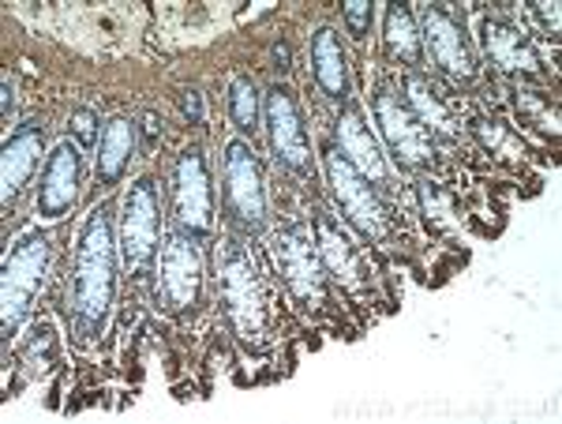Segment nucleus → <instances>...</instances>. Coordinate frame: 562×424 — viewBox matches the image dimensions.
<instances>
[{
    "label": "nucleus",
    "mask_w": 562,
    "mask_h": 424,
    "mask_svg": "<svg viewBox=\"0 0 562 424\" xmlns=\"http://www.w3.org/2000/svg\"><path fill=\"white\" fill-rule=\"evenodd\" d=\"M42 147H45V124L42 121H26L8 135L4 166H0V196H4V207L26 188V180H31L34 166H38V158H42Z\"/></svg>",
    "instance_id": "obj_16"
},
{
    "label": "nucleus",
    "mask_w": 562,
    "mask_h": 424,
    "mask_svg": "<svg viewBox=\"0 0 562 424\" xmlns=\"http://www.w3.org/2000/svg\"><path fill=\"white\" fill-rule=\"evenodd\" d=\"M375 116L383 124V135L394 150V158L402 161L405 169H428L435 166V140L431 132L420 124L409 105L394 94L390 83H379L375 87Z\"/></svg>",
    "instance_id": "obj_10"
},
{
    "label": "nucleus",
    "mask_w": 562,
    "mask_h": 424,
    "mask_svg": "<svg viewBox=\"0 0 562 424\" xmlns=\"http://www.w3.org/2000/svg\"><path fill=\"white\" fill-rule=\"evenodd\" d=\"M222 188H225V207H229L233 222L248 233H262V225H267V188H262L259 158L251 155V147L244 140H233L229 147H225Z\"/></svg>",
    "instance_id": "obj_7"
},
{
    "label": "nucleus",
    "mask_w": 562,
    "mask_h": 424,
    "mask_svg": "<svg viewBox=\"0 0 562 424\" xmlns=\"http://www.w3.org/2000/svg\"><path fill=\"white\" fill-rule=\"evenodd\" d=\"M338 150L352 161V169H357L360 177L368 180L375 192H390V185H394V174H390L386 166V155L383 147L375 143V135L364 124V113H360L357 102H346V110L338 113Z\"/></svg>",
    "instance_id": "obj_13"
},
{
    "label": "nucleus",
    "mask_w": 562,
    "mask_h": 424,
    "mask_svg": "<svg viewBox=\"0 0 562 424\" xmlns=\"http://www.w3.org/2000/svg\"><path fill=\"white\" fill-rule=\"evenodd\" d=\"M420 200H424V211H428V219L442 222V225L454 222V219H450V214H454V211H450V200L431 185V180H420Z\"/></svg>",
    "instance_id": "obj_25"
},
{
    "label": "nucleus",
    "mask_w": 562,
    "mask_h": 424,
    "mask_svg": "<svg viewBox=\"0 0 562 424\" xmlns=\"http://www.w3.org/2000/svg\"><path fill=\"white\" fill-rule=\"evenodd\" d=\"M323 166H326V180H330V188H334V196H338L341 214L349 219V225H357L368 241H386L390 219H386V207L379 200L375 188L352 169V161L341 155V150H326Z\"/></svg>",
    "instance_id": "obj_8"
},
{
    "label": "nucleus",
    "mask_w": 562,
    "mask_h": 424,
    "mask_svg": "<svg viewBox=\"0 0 562 424\" xmlns=\"http://www.w3.org/2000/svg\"><path fill=\"white\" fill-rule=\"evenodd\" d=\"M424 42H428L435 65L442 71H450L461 83H473L476 79V60H473V49L469 42L461 38V26L447 8L431 4L424 8Z\"/></svg>",
    "instance_id": "obj_15"
},
{
    "label": "nucleus",
    "mask_w": 562,
    "mask_h": 424,
    "mask_svg": "<svg viewBox=\"0 0 562 424\" xmlns=\"http://www.w3.org/2000/svg\"><path fill=\"white\" fill-rule=\"evenodd\" d=\"M484 49H487V57H492L503 71H510V76H525V79L540 76L537 49H532V42L525 38L514 23L484 20Z\"/></svg>",
    "instance_id": "obj_17"
},
{
    "label": "nucleus",
    "mask_w": 562,
    "mask_h": 424,
    "mask_svg": "<svg viewBox=\"0 0 562 424\" xmlns=\"http://www.w3.org/2000/svg\"><path fill=\"white\" fill-rule=\"evenodd\" d=\"M135 155V124L128 116H113V121L102 129V140H98V185H102V192H109L113 185H121L124 169H128V161Z\"/></svg>",
    "instance_id": "obj_19"
},
{
    "label": "nucleus",
    "mask_w": 562,
    "mask_h": 424,
    "mask_svg": "<svg viewBox=\"0 0 562 424\" xmlns=\"http://www.w3.org/2000/svg\"><path fill=\"white\" fill-rule=\"evenodd\" d=\"M312 68H315V83L326 98L334 102H349L352 83H349V60L346 49H341V38L330 31V26H319L312 42Z\"/></svg>",
    "instance_id": "obj_18"
},
{
    "label": "nucleus",
    "mask_w": 562,
    "mask_h": 424,
    "mask_svg": "<svg viewBox=\"0 0 562 424\" xmlns=\"http://www.w3.org/2000/svg\"><path fill=\"white\" fill-rule=\"evenodd\" d=\"M116 267H121V245L113 233V207L98 203L90 207L83 230H79L76 270H71L68 286V315L83 346H94L105 335L116 297Z\"/></svg>",
    "instance_id": "obj_1"
},
{
    "label": "nucleus",
    "mask_w": 562,
    "mask_h": 424,
    "mask_svg": "<svg viewBox=\"0 0 562 424\" xmlns=\"http://www.w3.org/2000/svg\"><path fill=\"white\" fill-rule=\"evenodd\" d=\"M537 12H540V20L551 26V34H559V4H548V0H540Z\"/></svg>",
    "instance_id": "obj_29"
},
{
    "label": "nucleus",
    "mask_w": 562,
    "mask_h": 424,
    "mask_svg": "<svg viewBox=\"0 0 562 424\" xmlns=\"http://www.w3.org/2000/svg\"><path fill=\"white\" fill-rule=\"evenodd\" d=\"M315 245H319V256H323V267L326 275L338 278V286L360 301L371 297V278L364 275V264H360V252L352 245V237L341 230V222L334 219L326 207L315 211Z\"/></svg>",
    "instance_id": "obj_12"
},
{
    "label": "nucleus",
    "mask_w": 562,
    "mask_h": 424,
    "mask_svg": "<svg viewBox=\"0 0 562 424\" xmlns=\"http://www.w3.org/2000/svg\"><path fill=\"white\" fill-rule=\"evenodd\" d=\"M94 113L90 110H76L71 113V129H76V135H79V143H94L98 140V129H94Z\"/></svg>",
    "instance_id": "obj_27"
},
{
    "label": "nucleus",
    "mask_w": 562,
    "mask_h": 424,
    "mask_svg": "<svg viewBox=\"0 0 562 424\" xmlns=\"http://www.w3.org/2000/svg\"><path fill=\"white\" fill-rule=\"evenodd\" d=\"M518 110H521L525 121H532V124H540L543 132L559 135V110L548 102V98H540L537 90H521V94H518Z\"/></svg>",
    "instance_id": "obj_23"
},
{
    "label": "nucleus",
    "mask_w": 562,
    "mask_h": 424,
    "mask_svg": "<svg viewBox=\"0 0 562 424\" xmlns=\"http://www.w3.org/2000/svg\"><path fill=\"white\" fill-rule=\"evenodd\" d=\"M405 94H409V110L420 116V124L428 132H435L439 140H454L458 129H454V116H450L447 102L439 98V90H435L428 79L420 76V71H409L405 76Z\"/></svg>",
    "instance_id": "obj_20"
},
{
    "label": "nucleus",
    "mask_w": 562,
    "mask_h": 424,
    "mask_svg": "<svg viewBox=\"0 0 562 424\" xmlns=\"http://www.w3.org/2000/svg\"><path fill=\"white\" fill-rule=\"evenodd\" d=\"M229 113H233V124H237L244 135L259 132V90L251 79H237V83L229 87Z\"/></svg>",
    "instance_id": "obj_22"
},
{
    "label": "nucleus",
    "mask_w": 562,
    "mask_h": 424,
    "mask_svg": "<svg viewBox=\"0 0 562 424\" xmlns=\"http://www.w3.org/2000/svg\"><path fill=\"white\" fill-rule=\"evenodd\" d=\"M199 293H203V252H199V241L177 230L161 248V297L173 315H192Z\"/></svg>",
    "instance_id": "obj_11"
},
{
    "label": "nucleus",
    "mask_w": 562,
    "mask_h": 424,
    "mask_svg": "<svg viewBox=\"0 0 562 424\" xmlns=\"http://www.w3.org/2000/svg\"><path fill=\"white\" fill-rule=\"evenodd\" d=\"M262 121H267L270 135V150L289 174L296 177H312L315 161H312V143H307L301 110H296V98L289 87H270L267 102H262Z\"/></svg>",
    "instance_id": "obj_9"
},
{
    "label": "nucleus",
    "mask_w": 562,
    "mask_h": 424,
    "mask_svg": "<svg viewBox=\"0 0 562 424\" xmlns=\"http://www.w3.org/2000/svg\"><path fill=\"white\" fill-rule=\"evenodd\" d=\"M12 113V79H4V116Z\"/></svg>",
    "instance_id": "obj_30"
},
{
    "label": "nucleus",
    "mask_w": 562,
    "mask_h": 424,
    "mask_svg": "<svg viewBox=\"0 0 562 424\" xmlns=\"http://www.w3.org/2000/svg\"><path fill=\"white\" fill-rule=\"evenodd\" d=\"M76 200H79V143L65 140L45 158L34 211H38L42 222H57L76 207Z\"/></svg>",
    "instance_id": "obj_14"
},
{
    "label": "nucleus",
    "mask_w": 562,
    "mask_h": 424,
    "mask_svg": "<svg viewBox=\"0 0 562 424\" xmlns=\"http://www.w3.org/2000/svg\"><path fill=\"white\" fill-rule=\"evenodd\" d=\"M383 38H386V53L394 60L409 68L424 65V38L416 31V20L405 4H390L386 8V26H383Z\"/></svg>",
    "instance_id": "obj_21"
},
{
    "label": "nucleus",
    "mask_w": 562,
    "mask_h": 424,
    "mask_svg": "<svg viewBox=\"0 0 562 424\" xmlns=\"http://www.w3.org/2000/svg\"><path fill=\"white\" fill-rule=\"evenodd\" d=\"M158 230H161V207H158V185L150 177H139L124 196L121 214V267L128 278H147L154 259H158Z\"/></svg>",
    "instance_id": "obj_4"
},
{
    "label": "nucleus",
    "mask_w": 562,
    "mask_h": 424,
    "mask_svg": "<svg viewBox=\"0 0 562 424\" xmlns=\"http://www.w3.org/2000/svg\"><path fill=\"white\" fill-rule=\"evenodd\" d=\"M341 15H346V26L352 38H364L368 26H371V4H364V0H352V4L341 8Z\"/></svg>",
    "instance_id": "obj_26"
},
{
    "label": "nucleus",
    "mask_w": 562,
    "mask_h": 424,
    "mask_svg": "<svg viewBox=\"0 0 562 424\" xmlns=\"http://www.w3.org/2000/svg\"><path fill=\"white\" fill-rule=\"evenodd\" d=\"M473 132L480 135V143H484V147H492V150H498V155H506V158H518L521 150H525L521 143L503 129V124H492V121H473Z\"/></svg>",
    "instance_id": "obj_24"
},
{
    "label": "nucleus",
    "mask_w": 562,
    "mask_h": 424,
    "mask_svg": "<svg viewBox=\"0 0 562 424\" xmlns=\"http://www.w3.org/2000/svg\"><path fill=\"white\" fill-rule=\"evenodd\" d=\"M217 293H222L229 327L248 349H267L270 338V301L262 275L240 237H222L217 245Z\"/></svg>",
    "instance_id": "obj_2"
},
{
    "label": "nucleus",
    "mask_w": 562,
    "mask_h": 424,
    "mask_svg": "<svg viewBox=\"0 0 562 424\" xmlns=\"http://www.w3.org/2000/svg\"><path fill=\"white\" fill-rule=\"evenodd\" d=\"M270 252L274 264L285 278L289 293L296 297V304L307 312H323L330 304V290H326V267L315 245V233L307 222H285L278 225V233L270 237Z\"/></svg>",
    "instance_id": "obj_3"
},
{
    "label": "nucleus",
    "mask_w": 562,
    "mask_h": 424,
    "mask_svg": "<svg viewBox=\"0 0 562 424\" xmlns=\"http://www.w3.org/2000/svg\"><path fill=\"white\" fill-rule=\"evenodd\" d=\"M180 105H184L188 121L203 124V98H199V90H184V94H180Z\"/></svg>",
    "instance_id": "obj_28"
},
{
    "label": "nucleus",
    "mask_w": 562,
    "mask_h": 424,
    "mask_svg": "<svg viewBox=\"0 0 562 424\" xmlns=\"http://www.w3.org/2000/svg\"><path fill=\"white\" fill-rule=\"evenodd\" d=\"M45 267H49V237L45 233H26L15 241V248L4 259V290H0V331L4 338L15 335L38 293Z\"/></svg>",
    "instance_id": "obj_5"
},
{
    "label": "nucleus",
    "mask_w": 562,
    "mask_h": 424,
    "mask_svg": "<svg viewBox=\"0 0 562 424\" xmlns=\"http://www.w3.org/2000/svg\"><path fill=\"white\" fill-rule=\"evenodd\" d=\"M173 222L192 241L214 233V188L203 147H184L173 166Z\"/></svg>",
    "instance_id": "obj_6"
}]
</instances>
